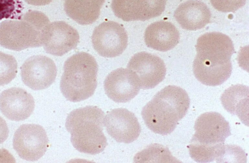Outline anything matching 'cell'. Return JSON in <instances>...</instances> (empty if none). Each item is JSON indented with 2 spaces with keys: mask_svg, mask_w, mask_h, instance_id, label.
Here are the masks:
<instances>
[{
  "mask_svg": "<svg viewBox=\"0 0 249 163\" xmlns=\"http://www.w3.org/2000/svg\"><path fill=\"white\" fill-rule=\"evenodd\" d=\"M104 117L103 111L95 106L79 108L68 115L65 126L77 150L90 155L104 151L107 145L103 132Z\"/></svg>",
  "mask_w": 249,
  "mask_h": 163,
  "instance_id": "cell-3",
  "label": "cell"
},
{
  "mask_svg": "<svg viewBox=\"0 0 249 163\" xmlns=\"http://www.w3.org/2000/svg\"><path fill=\"white\" fill-rule=\"evenodd\" d=\"M49 139L41 126L35 124L21 125L15 132L13 148L18 156L27 161L34 162L47 151Z\"/></svg>",
  "mask_w": 249,
  "mask_h": 163,
  "instance_id": "cell-7",
  "label": "cell"
},
{
  "mask_svg": "<svg viewBox=\"0 0 249 163\" xmlns=\"http://www.w3.org/2000/svg\"><path fill=\"white\" fill-rule=\"evenodd\" d=\"M127 69L137 76L141 89H153L163 80L166 68L159 57L142 51L134 54L129 60Z\"/></svg>",
  "mask_w": 249,
  "mask_h": 163,
  "instance_id": "cell-9",
  "label": "cell"
},
{
  "mask_svg": "<svg viewBox=\"0 0 249 163\" xmlns=\"http://www.w3.org/2000/svg\"><path fill=\"white\" fill-rule=\"evenodd\" d=\"M136 162H179L173 157L167 147L158 144L150 145L138 153L135 157Z\"/></svg>",
  "mask_w": 249,
  "mask_h": 163,
  "instance_id": "cell-20",
  "label": "cell"
},
{
  "mask_svg": "<svg viewBox=\"0 0 249 163\" xmlns=\"http://www.w3.org/2000/svg\"><path fill=\"white\" fill-rule=\"evenodd\" d=\"M21 79L30 89L37 90L49 87L55 81L57 68L54 61L43 55L27 59L20 67Z\"/></svg>",
  "mask_w": 249,
  "mask_h": 163,
  "instance_id": "cell-10",
  "label": "cell"
},
{
  "mask_svg": "<svg viewBox=\"0 0 249 163\" xmlns=\"http://www.w3.org/2000/svg\"><path fill=\"white\" fill-rule=\"evenodd\" d=\"M50 23L44 13L32 10L21 15L19 20L2 21L0 23V45L17 51L41 46Z\"/></svg>",
  "mask_w": 249,
  "mask_h": 163,
  "instance_id": "cell-5",
  "label": "cell"
},
{
  "mask_svg": "<svg viewBox=\"0 0 249 163\" xmlns=\"http://www.w3.org/2000/svg\"><path fill=\"white\" fill-rule=\"evenodd\" d=\"M105 0H65L67 15L82 25L92 24L99 17Z\"/></svg>",
  "mask_w": 249,
  "mask_h": 163,
  "instance_id": "cell-18",
  "label": "cell"
},
{
  "mask_svg": "<svg viewBox=\"0 0 249 163\" xmlns=\"http://www.w3.org/2000/svg\"><path fill=\"white\" fill-rule=\"evenodd\" d=\"M79 42L77 30L66 22L56 21L49 24L43 44L46 52L62 56L76 48Z\"/></svg>",
  "mask_w": 249,
  "mask_h": 163,
  "instance_id": "cell-14",
  "label": "cell"
},
{
  "mask_svg": "<svg viewBox=\"0 0 249 163\" xmlns=\"http://www.w3.org/2000/svg\"><path fill=\"white\" fill-rule=\"evenodd\" d=\"M166 0H112L114 15L124 21H145L160 15Z\"/></svg>",
  "mask_w": 249,
  "mask_h": 163,
  "instance_id": "cell-11",
  "label": "cell"
},
{
  "mask_svg": "<svg viewBox=\"0 0 249 163\" xmlns=\"http://www.w3.org/2000/svg\"><path fill=\"white\" fill-rule=\"evenodd\" d=\"M187 92L180 87L169 85L158 92L142 108L146 126L156 133H171L186 114L190 106Z\"/></svg>",
  "mask_w": 249,
  "mask_h": 163,
  "instance_id": "cell-1",
  "label": "cell"
},
{
  "mask_svg": "<svg viewBox=\"0 0 249 163\" xmlns=\"http://www.w3.org/2000/svg\"><path fill=\"white\" fill-rule=\"evenodd\" d=\"M93 47L105 58H113L125 50L128 36L125 28L116 22L105 21L96 27L91 36Z\"/></svg>",
  "mask_w": 249,
  "mask_h": 163,
  "instance_id": "cell-8",
  "label": "cell"
},
{
  "mask_svg": "<svg viewBox=\"0 0 249 163\" xmlns=\"http://www.w3.org/2000/svg\"><path fill=\"white\" fill-rule=\"evenodd\" d=\"M144 38L148 47L165 52L178 44L179 33L171 22L160 21L151 24L146 28Z\"/></svg>",
  "mask_w": 249,
  "mask_h": 163,
  "instance_id": "cell-17",
  "label": "cell"
},
{
  "mask_svg": "<svg viewBox=\"0 0 249 163\" xmlns=\"http://www.w3.org/2000/svg\"><path fill=\"white\" fill-rule=\"evenodd\" d=\"M247 0H210L212 6L222 12H234L242 7Z\"/></svg>",
  "mask_w": 249,
  "mask_h": 163,
  "instance_id": "cell-23",
  "label": "cell"
},
{
  "mask_svg": "<svg viewBox=\"0 0 249 163\" xmlns=\"http://www.w3.org/2000/svg\"><path fill=\"white\" fill-rule=\"evenodd\" d=\"M17 72L18 63L15 58L0 51V86L12 81Z\"/></svg>",
  "mask_w": 249,
  "mask_h": 163,
  "instance_id": "cell-21",
  "label": "cell"
},
{
  "mask_svg": "<svg viewBox=\"0 0 249 163\" xmlns=\"http://www.w3.org/2000/svg\"><path fill=\"white\" fill-rule=\"evenodd\" d=\"M21 6L19 0H0V20L13 18L20 12Z\"/></svg>",
  "mask_w": 249,
  "mask_h": 163,
  "instance_id": "cell-22",
  "label": "cell"
},
{
  "mask_svg": "<svg viewBox=\"0 0 249 163\" xmlns=\"http://www.w3.org/2000/svg\"><path fill=\"white\" fill-rule=\"evenodd\" d=\"M174 16L183 29L196 30L204 28L210 22L211 13L204 2L188 0L178 7Z\"/></svg>",
  "mask_w": 249,
  "mask_h": 163,
  "instance_id": "cell-16",
  "label": "cell"
},
{
  "mask_svg": "<svg viewBox=\"0 0 249 163\" xmlns=\"http://www.w3.org/2000/svg\"><path fill=\"white\" fill-rule=\"evenodd\" d=\"M27 3L35 6H43L49 4L53 0H24Z\"/></svg>",
  "mask_w": 249,
  "mask_h": 163,
  "instance_id": "cell-25",
  "label": "cell"
},
{
  "mask_svg": "<svg viewBox=\"0 0 249 163\" xmlns=\"http://www.w3.org/2000/svg\"><path fill=\"white\" fill-rule=\"evenodd\" d=\"M98 64L90 54L81 52L65 62L60 88L66 99L77 102L87 99L97 87Z\"/></svg>",
  "mask_w": 249,
  "mask_h": 163,
  "instance_id": "cell-4",
  "label": "cell"
},
{
  "mask_svg": "<svg viewBox=\"0 0 249 163\" xmlns=\"http://www.w3.org/2000/svg\"><path fill=\"white\" fill-rule=\"evenodd\" d=\"M196 55L194 62L212 66L231 64L234 53L232 41L227 35L219 32L206 33L200 36L196 44Z\"/></svg>",
  "mask_w": 249,
  "mask_h": 163,
  "instance_id": "cell-6",
  "label": "cell"
},
{
  "mask_svg": "<svg viewBox=\"0 0 249 163\" xmlns=\"http://www.w3.org/2000/svg\"><path fill=\"white\" fill-rule=\"evenodd\" d=\"M104 87L107 96L116 103H126L134 98L140 88L136 74L130 70L118 68L105 79Z\"/></svg>",
  "mask_w": 249,
  "mask_h": 163,
  "instance_id": "cell-13",
  "label": "cell"
},
{
  "mask_svg": "<svg viewBox=\"0 0 249 163\" xmlns=\"http://www.w3.org/2000/svg\"><path fill=\"white\" fill-rule=\"evenodd\" d=\"M195 133L188 146L190 157L196 162H222L226 149V139L231 135L229 123L219 113L206 112L196 119Z\"/></svg>",
  "mask_w": 249,
  "mask_h": 163,
  "instance_id": "cell-2",
  "label": "cell"
},
{
  "mask_svg": "<svg viewBox=\"0 0 249 163\" xmlns=\"http://www.w3.org/2000/svg\"><path fill=\"white\" fill-rule=\"evenodd\" d=\"M104 124L108 134L118 143L133 142L141 132L137 118L125 108H116L109 112L105 116Z\"/></svg>",
  "mask_w": 249,
  "mask_h": 163,
  "instance_id": "cell-12",
  "label": "cell"
},
{
  "mask_svg": "<svg viewBox=\"0 0 249 163\" xmlns=\"http://www.w3.org/2000/svg\"><path fill=\"white\" fill-rule=\"evenodd\" d=\"M34 108L33 97L23 89L11 88L0 94V110L10 120H24L30 116Z\"/></svg>",
  "mask_w": 249,
  "mask_h": 163,
  "instance_id": "cell-15",
  "label": "cell"
},
{
  "mask_svg": "<svg viewBox=\"0 0 249 163\" xmlns=\"http://www.w3.org/2000/svg\"><path fill=\"white\" fill-rule=\"evenodd\" d=\"M223 107L233 115H237L245 121L246 113L248 112L249 87L237 84L232 85L225 90L221 97Z\"/></svg>",
  "mask_w": 249,
  "mask_h": 163,
  "instance_id": "cell-19",
  "label": "cell"
},
{
  "mask_svg": "<svg viewBox=\"0 0 249 163\" xmlns=\"http://www.w3.org/2000/svg\"><path fill=\"white\" fill-rule=\"evenodd\" d=\"M9 129L5 121L0 116V144L3 143L9 135Z\"/></svg>",
  "mask_w": 249,
  "mask_h": 163,
  "instance_id": "cell-24",
  "label": "cell"
}]
</instances>
